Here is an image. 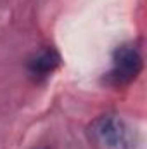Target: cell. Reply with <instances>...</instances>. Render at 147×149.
Returning <instances> with one entry per match:
<instances>
[{
    "label": "cell",
    "mask_w": 147,
    "mask_h": 149,
    "mask_svg": "<svg viewBox=\"0 0 147 149\" xmlns=\"http://www.w3.org/2000/svg\"><path fill=\"white\" fill-rule=\"evenodd\" d=\"M99 144L107 149H135L137 135L135 132L121 120L104 116L94 123L92 130Z\"/></svg>",
    "instance_id": "obj_1"
},
{
    "label": "cell",
    "mask_w": 147,
    "mask_h": 149,
    "mask_svg": "<svg viewBox=\"0 0 147 149\" xmlns=\"http://www.w3.org/2000/svg\"><path fill=\"white\" fill-rule=\"evenodd\" d=\"M112 70L106 74V80L111 85H126L130 83L142 70V57L137 49L123 45L114 52Z\"/></svg>",
    "instance_id": "obj_2"
},
{
    "label": "cell",
    "mask_w": 147,
    "mask_h": 149,
    "mask_svg": "<svg viewBox=\"0 0 147 149\" xmlns=\"http://www.w3.org/2000/svg\"><path fill=\"white\" fill-rule=\"evenodd\" d=\"M59 54L54 49H47L30 61V71L37 76H47L59 66Z\"/></svg>",
    "instance_id": "obj_3"
}]
</instances>
